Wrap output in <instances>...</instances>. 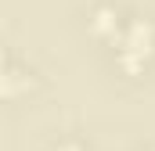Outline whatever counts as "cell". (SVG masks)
I'll return each mask as SVG.
<instances>
[{
  "instance_id": "1",
  "label": "cell",
  "mask_w": 155,
  "mask_h": 151,
  "mask_svg": "<svg viewBox=\"0 0 155 151\" xmlns=\"http://www.w3.org/2000/svg\"><path fill=\"white\" fill-rule=\"evenodd\" d=\"M22 86H29V76H25V72H15V69H11V72H7V79H4V94H7V97H15Z\"/></svg>"
},
{
  "instance_id": "2",
  "label": "cell",
  "mask_w": 155,
  "mask_h": 151,
  "mask_svg": "<svg viewBox=\"0 0 155 151\" xmlns=\"http://www.w3.org/2000/svg\"><path fill=\"white\" fill-rule=\"evenodd\" d=\"M94 29H97V33H112V29H116V14H112L108 7H101V11L94 14Z\"/></svg>"
},
{
  "instance_id": "3",
  "label": "cell",
  "mask_w": 155,
  "mask_h": 151,
  "mask_svg": "<svg viewBox=\"0 0 155 151\" xmlns=\"http://www.w3.org/2000/svg\"><path fill=\"white\" fill-rule=\"evenodd\" d=\"M58 151H79V148H76V144H65V148H58Z\"/></svg>"
}]
</instances>
